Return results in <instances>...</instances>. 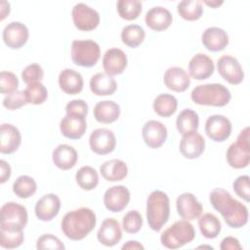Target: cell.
<instances>
[{
    "instance_id": "cell-41",
    "label": "cell",
    "mask_w": 250,
    "mask_h": 250,
    "mask_svg": "<svg viewBox=\"0 0 250 250\" xmlns=\"http://www.w3.org/2000/svg\"><path fill=\"white\" fill-rule=\"evenodd\" d=\"M143 227V217L137 210L127 212L122 219V228L127 233H137Z\"/></svg>"
},
{
    "instance_id": "cell-10",
    "label": "cell",
    "mask_w": 250,
    "mask_h": 250,
    "mask_svg": "<svg viewBox=\"0 0 250 250\" xmlns=\"http://www.w3.org/2000/svg\"><path fill=\"white\" fill-rule=\"evenodd\" d=\"M204 130L210 140L216 143H223L230 136L232 125L225 115L214 114L207 118Z\"/></svg>"
},
{
    "instance_id": "cell-26",
    "label": "cell",
    "mask_w": 250,
    "mask_h": 250,
    "mask_svg": "<svg viewBox=\"0 0 250 250\" xmlns=\"http://www.w3.org/2000/svg\"><path fill=\"white\" fill-rule=\"evenodd\" d=\"M145 21L150 29L159 32L167 29L171 25L173 16L168 9L161 6H156L152 7L146 12Z\"/></svg>"
},
{
    "instance_id": "cell-40",
    "label": "cell",
    "mask_w": 250,
    "mask_h": 250,
    "mask_svg": "<svg viewBox=\"0 0 250 250\" xmlns=\"http://www.w3.org/2000/svg\"><path fill=\"white\" fill-rule=\"evenodd\" d=\"M24 95L27 104H42L48 98V90L41 82L31 83L24 89Z\"/></svg>"
},
{
    "instance_id": "cell-44",
    "label": "cell",
    "mask_w": 250,
    "mask_h": 250,
    "mask_svg": "<svg viewBox=\"0 0 250 250\" xmlns=\"http://www.w3.org/2000/svg\"><path fill=\"white\" fill-rule=\"evenodd\" d=\"M19 79L11 71L0 72V92L4 95H9L18 90Z\"/></svg>"
},
{
    "instance_id": "cell-12",
    "label": "cell",
    "mask_w": 250,
    "mask_h": 250,
    "mask_svg": "<svg viewBox=\"0 0 250 250\" xmlns=\"http://www.w3.org/2000/svg\"><path fill=\"white\" fill-rule=\"evenodd\" d=\"M217 69L222 78L231 85H238L244 79L242 66L232 56H222L217 62Z\"/></svg>"
},
{
    "instance_id": "cell-33",
    "label": "cell",
    "mask_w": 250,
    "mask_h": 250,
    "mask_svg": "<svg viewBox=\"0 0 250 250\" xmlns=\"http://www.w3.org/2000/svg\"><path fill=\"white\" fill-rule=\"evenodd\" d=\"M152 107L157 115L161 117H169L176 112L178 101L171 94H160L154 99Z\"/></svg>"
},
{
    "instance_id": "cell-9",
    "label": "cell",
    "mask_w": 250,
    "mask_h": 250,
    "mask_svg": "<svg viewBox=\"0 0 250 250\" xmlns=\"http://www.w3.org/2000/svg\"><path fill=\"white\" fill-rule=\"evenodd\" d=\"M71 18L74 26L81 31H92L100 23V14L84 3H77L71 11Z\"/></svg>"
},
{
    "instance_id": "cell-23",
    "label": "cell",
    "mask_w": 250,
    "mask_h": 250,
    "mask_svg": "<svg viewBox=\"0 0 250 250\" xmlns=\"http://www.w3.org/2000/svg\"><path fill=\"white\" fill-rule=\"evenodd\" d=\"M21 135L20 130L10 123H3L0 128V152L11 154L21 146Z\"/></svg>"
},
{
    "instance_id": "cell-51",
    "label": "cell",
    "mask_w": 250,
    "mask_h": 250,
    "mask_svg": "<svg viewBox=\"0 0 250 250\" xmlns=\"http://www.w3.org/2000/svg\"><path fill=\"white\" fill-rule=\"evenodd\" d=\"M123 250H144L145 247L143 244H141L137 240H128L126 243H124L121 247Z\"/></svg>"
},
{
    "instance_id": "cell-43",
    "label": "cell",
    "mask_w": 250,
    "mask_h": 250,
    "mask_svg": "<svg viewBox=\"0 0 250 250\" xmlns=\"http://www.w3.org/2000/svg\"><path fill=\"white\" fill-rule=\"evenodd\" d=\"M44 77V70L38 63H30L26 65L21 71L22 81L28 85L31 83L41 82Z\"/></svg>"
},
{
    "instance_id": "cell-22",
    "label": "cell",
    "mask_w": 250,
    "mask_h": 250,
    "mask_svg": "<svg viewBox=\"0 0 250 250\" xmlns=\"http://www.w3.org/2000/svg\"><path fill=\"white\" fill-rule=\"evenodd\" d=\"M215 70V65L210 57L203 53L195 54L188 62L189 75L195 80L209 78Z\"/></svg>"
},
{
    "instance_id": "cell-42",
    "label": "cell",
    "mask_w": 250,
    "mask_h": 250,
    "mask_svg": "<svg viewBox=\"0 0 250 250\" xmlns=\"http://www.w3.org/2000/svg\"><path fill=\"white\" fill-rule=\"evenodd\" d=\"M24 241L23 231H5L0 230V245L6 249L20 247Z\"/></svg>"
},
{
    "instance_id": "cell-52",
    "label": "cell",
    "mask_w": 250,
    "mask_h": 250,
    "mask_svg": "<svg viewBox=\"0 0 250 250\" xmlns=\"http://www.w3.org/2000/svg\"><path fill=\"white\" fill-rule=\"evenodd\" d=\"M1 18L0 20L3 21L9 14H10V3L7 1H1Z\"/></svg>"
},
{
    "instance_id": "cell-25",
    "label": "cell",
    "mask_w": 250,
    "mask_h": 250,
    "mask_svg": "<svg viewBox=\"0 0 250 250\" xmlns=\"http://www.w3.org/2000/svg\"><path fill=\"white\" fill-rule=\"evenodd\" d=\"M203 46L211 52H220L229 45V35L227 31L218 26L206 28L201 35Z\"/></svg>"
},
{
    "instance_id": "cell-29",
    "label": "cell",
    "mask_w": 250,
    "mask_h": 250,
    "mask_svg": "<svg viewBox=\"0 0 250 250\" xmlns=\"http://www.w3.org/2000/svg\"><path fill=\"white\" fill-rule=\"evenodd\" d=\"M100 173L107 182H119L127 177L128 166L123 160L113 158L104 161L101 165Z\"/></svg>"
},
{
    "instance_id": "cell-30",
    "label": "cell",
    "mask_w": 250,
    "mask_h": 250,
    "mask_svg": "<svg viewBox=\"0 0 250 250\" xmlns=\"http://www.w3.org/2000/svg\"><path fill=\"white\" fill-rule=\"evenodd\" d=\"M92 93L96 96H110L117 89V83L114 78L105 72L94 74L89 82Z\"/></svg>"
},
{
    "instance_id": "cell-16",
    "label": "cell",
    "mask_w": 250,
    "mask_h": 250,
    "mask_svg": "<svg viewBox=\"0 0 250 250\" xmlns=\"http://www.w3.org/2000/svg\"><path fill=\"white\" fill-rule=\"evenodd\" d=\"M166 126L157 120H148L142 129V136L145 144L150 148H159L167 139Z\"/></svg>"
},
{
    "instance_id": "cell-8",
    "label": "cell",
    "mask_w": 250,
    "mask_h": 250,
    "mask_svg": "<svg viewBox=\"0 0 250 250\" xmlns=\"http://www.w3.org/2000/svg\"><path fill=\"white\" fill-rule=\"evenodd\" d=\"M101 57L100 45L93 40H73L71 44V60L82 67L94 66Z\"/></svg>"
},
{
    "instance_id": "cell-45",
    "label": "cell",
    "mask_w": 250,
    "mask_h": 250,
    "mask_svg": "<svg viewBox=\"0 0 250 250\" xmlns=\"http://www.w3.org/2000/svg\"><path fill=\"white\" fill-rule=\"evenodd\" d=\"M36 248L39 250H63L65 246L61 239L51 233H44L38 237L36 241Z\"/></svg>"
},
{
    "instance_id": "cell-1",
    "label": "cell",
    "mask_w": 250,
    "mask_h": 250,
    "mask_svg": "<svg viewBox=\"0 0 250 250\" xmlns=\"http://www.w3.org/2000/svg\"><path fill=\"white\" fill-rule=\"evenodd\" d=\"M209 201L229 228L240 229L248 223V208L234 199L228 190L222 188H214L209 193Z\"/></svg>"
},
{
    "instance_id": "cell-7",
    "label": "cell",
    "mask_w": 250,
    "mask_h": 250,
    "mask_svg": "<svg viewBox=\"0 0 250 250\" xmlns=\"http://www.w3.org/2000/svg\"><path fill=\"white\" fill-rule=\"evenodd\" d=\"M228 164L234 169H243L250 162V144H249V127L240 131L236 142L232 143L226 153Z\"/></svg>"
},
{
    "instance_id": "cell-27",
    "label": "cell",
    "mask_w": 250,
    "mask_h": 250,
    "mask_svg": "<svg viewBox=\"0 0 250 250\" xmlns=\"http://www.w3.org/2000/svg\"><path fill=\"white\" fill-rule=\"evenodd\" d=\"M59 86L67 95H77L83 90L84 80L80 72L72 68H64L59 74Z\"/></svg>"
},
{
    "instance_id": "cell-54",
    "label": "cell",
    "mask_w": 250,
    "mask_h": 250,
    "mask_svg": "<svg viewBox=\"0 0 250 250\" xmlns=\"http://www.w3.org/2000/svg\"><path fill=\"white\" fill-rule=\"evenodd\" d=\"M198 248H208V249H213L212 246H208V245H201V246H198Z\"/></svg>"
},
{
    "instance_id": "cell-46",
    "label": "cell",
    "mask_w": 250,
    "mask_h": 250,
    "mask_svg": "<svg viewBox=\"0 0 250 250\" xmlns=\"http://www.w3.org/2000/svg\"><path fill=\"white\" fill-rule=\"evenodd\" d=\"M26 99L24 95V90H17L9 95H7L2 102L4 107L10 110L18 109L26 104Z\"/></svg>"
},
{
    "instance_id": "cell-19",
    "label": "cell",
    "mask_w": 250,
    "mask_h": 250,
    "mask_svg": "<svg viewBox=\"0 0 250 250\" xmlns=\"http://www.w3.org/2000/svg\"><path fill=\"white\" fill-rule=\"evenodd\" d=\"M87 129L86 117L65 114L60 122V130L62 136L70 140H78L83 137Z\"/></svg>"
},
{
    "instance_id": "cell-20",
    "label": "cell",
    "mask_w": 250,
    "mask_h": 250,
    "mask_svg": "<svg viewBox=\"0 0 250 250\" xmlns=\"http://www.w3.org/2000/svg\"><path fill=\"white\" fill-rule=\"evenodd\" d=\"M121 238L122 230L119 222L114 218L104 219L97 232L98 241L106 247H112L116 245Z\"/></svg>"
},
{
    "instance_id": "cell-4",
    "label": "cell",
    "mask_w": 250,
    "mask_h": 250,
    "mask_svg": "<svg viewBox=\"0 0 250 250\" xmlns=\"http://www.w3.org/2000/svg\"><path fill=\"white\" fill-rule=\"evenodd\" d=\"M190 99L199 105L222 107L229 103L231 94L223 84L208 83L193 88L190 93Z\"/></svg>"
},
{
    "instance_id": "cell-28",
    "label": "cell",
    "mask_w": 250,
    "mask_h": 250,
    "mask_svg": "<svg viewBox=\"0 0 250 250\" xmlns=\"http://www.w3.org/2000/svg\"><path fill=\"white\" fill-rule=\"evenodd\" d=\"M52 160L56 167L62 171L73 168L78 160L76 149L66 144H62L56 146L52 153Z\"/></svg>"
},
{
    "instance_id": "cell-5",
    "label": "cell",
    "mask_w": 250,
    "mask_h": 250,
    "mask_svg": "<svg viewBox=\"0 0 250 250\" xmlns=\"http://www.w3.org/2000/svg\"><path fill=\"white\" fill-rule=\"evenodd\" d=\"M195 238L193 226L188 220H179L166 229L160 235L161 244L168 249H178Z\"/></svg>"
},
{
    "instance_id": "cell-18",
    "label": "cell",
    "mask_w": 250,
    "mask_h": 250,
    "mask_svg": "<svg viewBox=\"0 0 250 250\" xmlns=\"http://www.w3.org/2000/svg\"><path fill=\"white\" fill-rule=\"evenodd\" d=\"M179 149L185 158L195 159L203 153L205 149V140L196 131L187 133L182 136Z\"/></svg>"
},
{
    "instance_id": "cell-31",
    "label": "cell",
    "mask_w": 250,
    "mask_h": 250,
    "mask_svg": "<svg viewBox=\"0 0 250 250\" xmlns=\"http://www.w3.org/2000/svg\"><path fill=\"white\" fill-rule=\"evenodd\" d=\"M93 113L98 122L103 124H110L119 118L120 106L113 101H101L96 104Z\"/></svg>"
},
{
    "instance_id": "cell-15",
    "label": "cell",
    "mask_w": 250,
    "mask_h": 250,
    "mask_svg": "<svg viewBox=\"0 0 250 250\" xmlns=\"http://www.w3.org/2000/svg\"><path fill=\"white\" fill-rule=\"evenodd\" d=\"M176 208L179 216L188 221H192L201 215L203 206L191 192H184L177 197Z\"/></svg>"
},
{
    "instance_id": "cell-50",
    "label": "cell",
    "mask_w": 250,
    "mask_h": 250,
    "mask_svg": "<svg viewBox=\"0 0 250 250\" xmlns=\"http://www.w3.org/2000/svg\"><path fill=\"white\" fill-rule=\"evenodd\" d=\"M0 183L1 184H4L6 183L10 177H11V174H12V169H11V166L10 164L5 161L4 159L0 160Z\"/></svg>"
},
{
    "instance_id": "cell-6",
    "label": "cell",
    "mask_w": 250,
    "mask_h": 250,
    "mask_svg": "<svg viewBox=\"0 0 250 250\" xmlns=\"http://www.w3.org/2000/svg\"><path fill=\"white\" fill-rule=\"evenodd\" d=\"M0 229L5 231H22L28 220L27 210L23 205L7 202L0 209Z\"/></svg>"
},
{
    "instance_id": "cell-13",
    "label": "cell",
    "mask_w": 250,
    "mask_h": 250,
    "mask_svg": "<svg viewBox=\"0 0 250 250\" xmlns=\"http://www.w3.org/2000/svg\"><path fill=\"white\" fill-rule=\"evenodd\" d=\"M130 191L125 186H113L107 188L104 193V207L113 213L121 212L130 202Z\"/></svg>"
},
{
    "instance_id": "cell-37",
    "label": "cell",
    "mask_w": 250,
    "mask_h": 250,
    "mask_svg": "<svg viewBox=\"0 0 250 250\" xmlns=\"http://www.w3.org/2000/svg\"><path fill=\"white\" fill-rule=\"evenodd\" d=\"M76 184L84 190H92L99 184L98 172L91 166H82L75 174Z\"/></svg>"
},
{
    "instance_id": "cell-49",
    "label": "cell",
    "mask_w": 250,
    "mask_h": 250,
    "mask_svg": "<svg viewBox=\"0 0 250 250\" xmlns=\"http://www.w3.org/2000/svg\"><path fill=\"white\" fill-rule=\"evenodd\" d=\"M221 250H241L242 246L239 240L233 236L225 237L220 244Z\"/></svg>"
},
{
    "instance_id": "cell-3",
    "label": "cell",
    "mask_w": 250,
    "mask_h": 250,
    "mask_svg": "<svg viewBox=\"0 0 250 250\" xmlns=\"http://www.w3.org/2000/svg\"><path fill=\"white\" fill-rule=\"evenodd\" d=\"M170 217V200L162 190H153L146 199V221L154 231H160Z\"/></svg>"
},
{
    "instance_id": "cell-39",
    "label": "cell",
    "mask_w": 250,
    "mask_h": 250,
    "mask_svg": "<svg viewBox=\"0 0 250 250\" xmlns=\"http://www.w3.org/2000/svg\"><path fill=\"white\" fill-rule=\"evenodd\" d=\"M118 15L125 21H134L139 18L143 4L139 0H119L116 4Z\"/></svg>"
},
{
    "instance_id": "cell-2",
    "label": "cell",
    "mask_w": 250,
    "mask_h": 250,
    "mask_svg": "<svg viewBox=\"0 0 250 250\" xmlns=\"http://www.w3.org/2000/svg\"><path fill=\"white\" fill-rule=\"evenodd\" d=\"M97 217L95 212L88 207L67 212L61 222L63 234L70 240L79 241L84 239L96 227Z\"/></svg>"
},
{
    "instance_id": "cell-14",
    "label": "cell",
    "mask_w": 250,
    "mask_h": 250,
    "mask_svg": "<svg viewBox=\"0 0 250 250\" xmlns=\"http://www.w3.org/2000/svg\"><path fill=\"white\" fill-rule=\"evenodd\" d=\"M29 37V31L26 25L20 21H12L8 23L2 33L4 43L10 49H21L23 47Z\"/></svg>"
},
{
    "instance_id": "cell-38",
    "label": "cell",
    "mask_w": 250,
    "mask_h": 250,
    "mask_svg": "<svg viewBox=\"0 0 250 250\" xmlns=\"http://www.w3.org/2000/svg\"><path fill=\"white\" fill-rule=\"evenodd\" d=\"M37 189L35 180L27 175H21L13 184V192L20 198L25 199L32 196Z\"/></svg>"
},
{
    "instance_id": "cell-48",
    "label": "cell",
    "mask_w": 250,
    "mask_h": 250,
    "mask_svg": "<svg viewBox=\"0 0 250 250\" xmlns=\"http://www.w3.org/2000/svg\"><path fill=\"white\" fill-rule=\"evenodd\" d=\"M66 114H75L86 117L88 114V104L81 99H76L68 102L65 105Z\"/></svg>"
},
{
    "instance_id": "cell-11",
    "label": "cell",
    "mask_w": 250,
    "mask_h": 250,
    "mask_svg": "<svg viewBox=\"0 0 250 250\" xmlns=\"http://www.w3.org/2000/svg\"><path fill=\"white\" fill-rule=\"evenodd\" d=\"M89 146L93 152L99 155H105L112 152L116 146L114 133L106 128H98L90 134Z\"/></svg>"
},
{
    "instance_id": "cell-36",
    "label": "cell",
    "mask_w": 250,
    "mask_h": 250,
    "mask_svg": "<svg viewBox=\"0 0 250 250\" xmlns=\"http://www.w3.org/2000/svg\"><path fill=\"white\" fill-rule=\"evenodd\" d=\"M145 29L138 24H129L122 28L121 40L129 48L139 47L145 40Z\"/></svg>"
},
{
    "instance_id": "cell-34",
    "label": "cell",
    "mask_w": 250,
    "mask_h": 250,
    "mask_svg": "<svg viewBox=\"0 0 250 250\" xmlns=\"http://www.w3.org/2000/svg\"><path fill=\"white\" fill-rule=\"evenodd\" d=\"M198 227L201 234L207 239L216 238L222 229L220 220L212 213H205L199 216Z\"/></svg>"
},
{
    "instance_id": "cell-24",
    "label": "cell",
    "mask_w": 250,
    "mask_h": 250,
    "mask_svg": "<svg viewBox=\"0 0 250 250\" xmlns=\"http://www.w3.org/2000/svg\"><path fill=\"white\" fill-rule=\"evenodd\" d=\"M164 85L177 93L185 92L190 84L189 74L180 66H171L167 68L163 76Z\"/></svg>"
},
{
    "instance_id": "cell-32",
    "label": "cell",
    "mask_w": 250,
    "mask_h": 250,
    "mask_svg": "<svg viewBox=\"0 0 250 250\" xmlns=\"http://www.w3.org/2000/svg\"><path fill=\"white\" fill-rule=\"evenodd\" d=\"M198 126L199 116L197 112L191 108L183 109L176 119V128L182 136L189 132L197 131Z\"/></svg>"
},
{
    "instance_id": "cell-47",
    "label": "cell",
    "mask_w": 250,
    "mask_h": 250,
    "mask_svg": "<svg viewBox=\"0 0 250 250\" xmlns=\"http://www.w3.org/2000/svg\"><path fill=\"white\" fill-rule=\"evenodd\" d=\"M233 191L240 198L246 202L250 201V188H249V176L241 175L237 177L232 183Z\"/></svg>"
},
{
    "instance_id": "cell-17",
    "label": "cell",
    "mask_w": 250,
    "mask_h": 250,
    "mask_svg": "<svg viewBox=\"0 0 250 250\" xmlns=\"http://www.w3.org/2000/svg\"><path fill=\"white\" fill-rule=\"evenodd\" d=\"M61 199L55 193H47L39 198L34 207V213L38 220L42 222H50L60 212Z\"/></svg>"
},
{
    "instance_id": "cell-35",
    "label": "cell",
    "mask_w": 250,
    "mask_h": 250,
    "mask_svg": "<svg viewBox=\"0 0 250 250\" xmlns=\"http://www.w3.org/2000/svg\"><path fill=\"white\" fill-rule=\"evenodd\" d=\"M177 11L180 17L186 21H197L203 14L202 2L199 0L181 1L177 6Z\"/></svg>"
},
{
    "instance_id": "cell-21",
    "label": "cell",
    "mask_w": 250,
    "mask_h": 250,
    "mask_svg": "<svg viewBox=\"0 0 250 250\" xmlns=\"http://www.w3.org/2000/svg\"><path fill=\"white\" fill-rule=\"evenodd\" d=\"M127 56L119 48L108 49L103 58L104 70L110 76L121 74L127 67Z\"/></svg>"
},
{
    "instance_id": "cell-53",
    "label": "cell",
    "mask_w": 250,
    "mask_h": 250,
    "mask_svg": "<svg viewBox=\"0 0 250 250\" xmlns=\"http://www.w3.org/2000/svg\"><path fill=\"white\" fill-rule=\"evenodd\" d=\"M203 3L208 7L216 9V8H219L221 5H223L224 1L223 0H204Z\"/></svg>"
}]
</instances>
